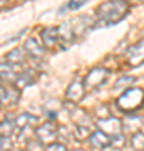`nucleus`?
Returning a JSON list of instances; mask_svg holds the SVG:
<instances>
[{"mask_svg": "<svg viewBox=\"0 0 144 151\" xmlns=\"http://www.w3.org/2000/svg\"><path fill=\"white\" fill-rule=\"evenodd\" d=\"M129 14L128 0H107L97 7V19L99 22H106V25L119 24Z\"/></svg>", "mask_w": 144, "mask_h": 151, "instance_id": "f257e3e1", "label": "nucleus"}, {"mask_svg": "<svg viewBox=\"0 0 144 151\" xmlns=\"http://www.w3.org/2000/svg\"><path fill=\"white\" fill-rule=\"evenodd\" d=\"M117 108L124 113L136 111L141 106H144V91L139 87H128L126 91L119 96L117 99Z\"/></svg>", "mask_w": 144, "mask_h": 151, "instance_id": "f03ea898", "label": "nucleus"}, {"mask_svg": "<svg viewBox=\"0 0 144 151\" xmlns=\"http://www.w3.org/2000/svg\"><path fill=\"white\" fill-rule=\"evenodd\" d=\"M34 134L37 136V139L42 143L44 146H49L55 143L57 139V129H55V126H54L52 121H47V123L40 124L37 129L34 131Z\"/></svg>", "mask_w": 144, "mask_h": 151, "instance_id": "7ed1b4c3", "label": "nucleus"}, {"mask_svg": "<svg viewBox=\"0 0 144 151\" xmlns=\"http://www.w3.org/2000/svg\"><path fill=\"white\" fill-rule=\"evenodd\" d=\"M109 76V70L104 69V67H94V69L89 70V74L85 76L84 79V86L87 89H96L99 87L101 84H104Z\"/></svg>", "mask_w": 144, "mask_h": 151, "instance_id": "20e7f679", "label": "nucleus"}, {"mask_svg": "<svg viewBox=\"0 0 144 151\" xmlns=\"http://www.w3.org/2000/svg\"><path fill=\"white\" fill-rule=\"evenodd\" d=\"M97 128L107 136H117L123 133V121L117 118H101L97 121Z\"/></svg>", "mask_w": 144, "mask_h": 151, "instance_id": "39448f33", "label": "nucleus"}, {"mask_svg": "<svg viewBox=\"0 0 144 151\" xmlns=\"http://www.w3.org/2000/svg\"><path fill=\"white\" fill-rule=\"evenodd\" d=\"M126 60H128V65H131V67H138V65L144 64V39L128 49Z\"/></svg>", "mask_w": 144, "mask_h": 151, "instance_id": "423d86ee", "label": "nucleus"}, {"mask_svg": "<svg viewBox=\"0 0 144 151\" xmlns=\"http://www.w3.org/2000/svg\"><path fill=\"white\" fill-rule=\"evenodd\" d=\"M85 94V86H84V81L82 79H75L69 84L67 87V92H65V97L72 101V103H79L80 99L84 97Z\"/></svg>", "mask_w": 144, "mask_h": 151, "instance_id": "0eeeda50", "label": "nucleus"}, {"mask_svg": "<svg viewBox=\"0 0 144 151\" xmlns=\"http://www.w3.org/2000/svg\"><path fill=\"white\" fill-rule=\"evenodd\" d=\"M20 99V89L12 86H0V103L9 106V104H17Z\"/></svg>", "mask_w": 144, "mask_h": 151, "instance_id": "6e6552de", "label": "nucleus"}, {"mask_svg": "<svg viewBox=\"0 0 144 151\" xmlns=\"http://www.w3.org/2000/svg\"><path fill=\"white\" fill-rule=\"evenodd\" d=\"M42 40H44L45 49H55V47H57V45L60 44L59 30H57V27L44 29V30H42Z\"/></svg>", "mask_w": 144, "mask_h": 151, "instance_id": "1a4fd4ad", "label": "nucleus"}, {"mask_svg": "<svg viewBox=\"0 0 144 151\" xmlns=\"http://www.w3.org/2000/svg\"><path fill=\"white\" fill-rule=\"evenodd\" d=\"M89 139V143H91L92 148H96V150H104V148H107V146H111V139H109V136L104 134L102 131H94V133H91V136L87 138Z\"/></svg>", "mask_w": 144, "mask_h": 151, "instance_id": "9d476101", "label": "nucleus"}, {"mask_svg": "<svg viewBox=\"0 0 144 151\" xmlns=\"http://www.w3.org/2000/svg\"><path fill=\"white\" fill-rule=\"evenodd\" d=\"M57 30H59L60 42L70 44V42H74V40H75V34H74V25H72V20L64 22L60 27H57Z\"/></svg>", "mask_w": 144, "mask_h": 151, "instance_id": "9b49d317", "label": "nucleus"}, {"mask_svg": "<svg viewBox=\"0 0 144 151\" xmlns=\"http://www.w3.org/2000/svg\"><path fill=\"white\" fill-rule=\"evenodd\" d=\"M24 50H25L29 55H32V57H37V59L44 57V54H45V49H44L42 45H40V44H39L34 37H29V39L25 40Z\"/></svg>", "mask_w": 144, "mask_h": 151, "instance_id": "f8f14e48", "label": "nucleus"}, {"mask_svg": "<svg viewBox=\"0 0 144 151\" xmlns=\"http://www.w3.org/2000/svg\"><path fill=\"white\" fill-rule=\"evenodd\" d=\"M143 123H144V119L141 118V116H128V118L123 121V129H126V131H129V133L136 134V133L141 131Z\"/></svg>", "mask_w": 144, "mask_h": 151, "instance_id": "ddd939ff", "label": "nucleus"}, {"mask_svg": "<svg viewBox=\"0 0 144 151\" xmlns=\"http://www.w3.org/2000/svg\"><path fill=\"white\" fill-rule=\"evenodd\" d=\"M17 67L10 62H0V79L4 81H10V82H15L17 79Z\"/></svg>", "mask_w": 144, "mask_h": 151, "instance_id": "4468645a", "label": "nucleus"}, {"mask_svg": "<svg viewBox=\"0 0 144 151\" xmlns=\"http://www.w3.org/2000/svg\"><path fill=\"white\" fill-rule=\"evenodd\" d=\"M25 57H27V52L24 50L22 47H17V49H12L10 52L5 55V60L10 62L14 65H20L25 62Z\"/></svg>", "mask_w": 144, "mask_h": 151, "instance_id": "2eb2a0df", "label": "nucleus"}, {"mask_svg": "<svg viewBox=\"0 0 144 151\" xmlns=\"http://www.w3.org/2000/svg\"><path fill=\"white\" fill-rule=\"evenodd\" d=\"M34 81H35V72H34L32 69H30V70H25V72H22V74L17 76V79H15L17 89H24V87L30 86Z\"/></svg>", "mask_w": 144, "mask_h": 151, "instance_id": "dca6fc26", "label": "nucleus"}, {"mask_svg": "<svg viewBox=\"0 0 144 151\" xmlns=\"http://www.w3.org/2000/svg\"><path fill=\"white\" fill-rule=\"evenodd\" d=\"M37 123V119L30 116V114H20V116H17V119L14 121L15 124V128L19 129H24V128H30V124H35Z\"/></svg>", "mask_w": 144, "mask_h": 151, "instance_id": "f3484780", "label": "nucleus"}, {"mask_svg": "<svg viewBox=\"0 0 144 151\" xmlns=\"http://www.w3.org/2000/svg\"><path fill=\"white\" fill-rule=\"evenodd\" d=\"M92 133L91 126H82V124H75V129H74V136L77 139H85L89 138Z\"/></svg>", "mask_w": 144, "mask_h": 151, "instance_id": "a211bd4d", "label": "nucleus"}, {"mask_svg": "<svg viewBox=\"0 0 144 151\" xmlns=\"http://www.w3.org/2000/svg\"><path fill=\"white\" fill-rule=\"evenodd\" d=\"M131 146H133V150H136V151L144 150V133L143 131L133 134V138H131Z\"/></svg>", "mask_w": 144, "mask_h": 151, "instance_id": "6ab92c4d", "label": "nucleus"}, {"mask_svg": "<svg viewBox=\"0 0 144 151\" xmlns=\"http://www.w3.org/2000/svg\"><path fill=\"white\" fill-rule=\"evenodd\" d=\"M85 2H89V0H69L65 5L60 7L59 14H64V12H69V10H75V9H79L85 4Z\"/></svg>", "mask_w": 144, "mask_h": 151, "instance_id": "aec40b11", "label": "nucleus"}, {"mask_svg": "<svg viewBox=\"0 0 144 151\" xmlns=\"http://www.w3.org/2000/svg\"><path fill=\"white\" fill-rule=\"evenodd\" d=\"M136 81V77H133V76H123V77H119L117 81H116V84H114V89H128L129 84H133V82Z\"/></svg>", "mask_w": 144, "mask_h": 151, "instance_id": "412c9836", "label": "nucleus"}, {"mask_svg": "<svg viewBox=\"0 0 144 151\" xmlns=\"http://www.w3.org/2000/svg\"><path fill=\"white\" fill-rule=\"evenodd\" d=\"M14 128H15L14 121H9V118H7L4 123H0V136H10Z\"/></svg>", "mask_w": 144, "mask_h": 151, "instance_id": "4be33fe9", "label": "nucleus"}, {"mask_svg": "<svg viewBox=\"0 0 144 151\" xmlns=\"http://www.w3.org/2000/svg\"><path fill=\"white\" fill-rule=\"evenodd\" d=\"M14 145H12L10 136H0V151H12Z\"/></svg>", "mask_w": 144, "mask_h": 151, "instance_id": "5701e85b", "label": "nucleus"}, {"mask_svg": "<svg viewBox=\"0 0 144 151\" xmlns=\"http://www.w3.org/2000/svg\"><path fill=\"white\" fill-rule=\"evenodd\" d=\"M45 151H67V148L62 143H52V145L45 146Z\"/></svg>", "mask_w": 144, "mask_h": 151, "instance_id": "b1692460", "label": "nucleus"}, {"mask_svg": "<svg viewBox=\"0 0 144 151\" xmlns=\"http://www.w3.org/2000/svg\"><path fill=\"white\" fill-rule=\"evenodd\" d=\"M7 2H9V0H0V7H5Z\"/></svg>", "mask_w": 144, "mask_h": 151, "instance_id": "393cba45", "label": "nucleus"}, {"mask_svg": "<svg viewBox=\"0 0 144 151\" xmlns=\"http://www.w3.org/2000/svg\"><path fill=\"white\" fill-rule=\"evenodd\" d=\"M72 151H84V150H79V148H77V150H72Z\"/></svg>", "mask_w": 144, "mask_h": 151, "instance_id": "a878e982", "label": "nucleus"}, {"mask_svg": "<svg viewBox=\"0 0 144 151\" xmlns=\"http://www.w3.org/2000/svg\"><path fill=\"white\" fill-rule=\"evenodd\" d=\"M133 2H138V0H133Z\"/></svg>", "mask_w": 144, "mask_h": 151, "instance_id": "bb28decb", "label": "nucleus"}, {"mask_svg": "<svg viewBox=\"0 0 144 151\" xmlns=\"http://www.w3.org/2000/svg\"><path fill=\"white\" fill-rule=\"evenodd\" d=\"M0 81H2V79H0Z\"/></svg>", "mask_w": 144, "mask_h": 151, "instance_id": "cd10ccee", "label": "nucleus"}, {"mask_svg": "<svg viewBox=\"0 0 144 151\" xmlns=\"http://www.w3.org/2000/svg\"><path fill=\"white\" fill-rule=\"evenodd\" d=\"M143 151H144V150H143Z\"/></svg>", "mask_w": 144, "mask_h": 151, "instance_id": "c85d7f7f", "label": "nucleus"}]
</instances>
